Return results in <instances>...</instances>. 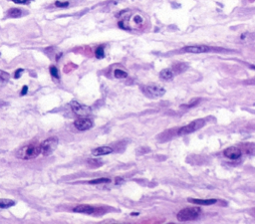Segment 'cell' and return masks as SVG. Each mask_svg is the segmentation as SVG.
<instances>
[{
	"label": "cell",
	"mask_w": 255,
	"mask_h": 224,
	"mask_svg": "<svg viewBox=\"0 0 255 224\" xmlns=\"http://www.w3.org/2000/svg\"><path fill=\"white\" fill-rule=\"evenodd\" d=\"M41 144L38 142H32L30 144H27L22 147L20 149H18V151L16 152V157L20 159H32L37 157L38 155L41 154Z\"/></svg>",
	"instance_id": "6da1fadb"
},
{
	"label": "cell",
	"mask_w": 255,
	"mask_h": 224,
	"mask_svg": "<svg viewBox=\"0 0 255 224\" xmlns=\"http://www.w3.org/2000/svg\"><path fill=\"white\" fill-rule=\"evenodd\" d=\"M200 210L199 207H186L181 209V211L178 213V220L181 222H186V221H193V220L198 219L200 215Z\"/></svg>",
	"instance_id": "7a4b0ae2"
},
{
	"label": "cell",
	"mask_w": 255,
	"mask_h": 224,
	"mask_svg": "<svg viewBox=\"0 0 255 224\" xmlns=\"http://www.w3.org/2000/svg\"><path fill=\"white\" fill-rule=\"evenodd\" d=\"M204 125H205L204 118H198V120H195L193 122H191V123H189L188 125H185V127H181L178 131V135H186L192 134V133H195V131H198L199 128H203Z\"/></svg>",
	"instance_id": "3957f363"
},
{
	"label": "cell",
	"mask_w": 255,
	"mask_h": 224,
	"mask_svg": "<svg viewBox=\"0 0 255 224\" xmlns=\"http://www.w3.org/2000/svg\"><path fill=\"white\" fill-rule=\"evenodd\" d=\"M58 145V138H49L41 142V154L45 157L52 154L54 151L56 149Z\"/></svg>",
	"instance_id": "277c9868"
},
{
	"label": "cell",
	"mask_w": 255,
	"mask_h": 224,
	"mask_svg": "<svg viewBox=\"0 0 255 224\" xmlns=\"http://www.w3.org/2000/svg\"><path fill=\"white\" fill-rule=\"evenodd\" d=\"M142 92H144L147 96L152 97V98L162 97L165 94V88H162V86H159V85H155V84L142 87Z\"/></svg>",
	"instance_id": "5b68a950"
},
{
	"label": "cell",
	"mask_w": 255,
	"mask_h": 224,
	"mask_svg": "<svg viewBox=\"0 0 255 224\" xmlns=\"http://www.w3.org/2000/svg\"><path fill=\"white\" fill-rule=\"evenodd\" d=\"M181 51L186 53H193V54H200V53H209L214 52V51H220L214 47L206 46V45H193V46H186L182 48Z\"/></svg>",
	"instance_id": "8992f818"
},
{
	"label": "cell",
	"mask_w": 255,
	"mask_h": 224,
	"mask_svg": "<svg viewBox=\"0 0 255 224\" xmlns=\"http://www.w3.org/2000/svg\"><path fill=\"white\" fill-rule=\"evenodd\" d=\"M70 106H71V109H72V111L77 115V116L86 117V116H89L91 114V109L89 107L80 104L79 102H77V101H72Z\"/></svg>",
	"instance_id": "52a82bcc"
},
{
	"label": "cell",
	"mask_w": 255,
	"mask_h": 224,
	"mask_svg": "<svg viewBox=\"0 0 255 224\" xmlns=\"http://www.w3.org/2000/svg\"><path fill=\"white\" fill-rule=\"evenodd\" d=\"M224 157H227L228 159H231V161H236V159H239L242 155V152L239 148H237L235 147H230L224 149L223 151Z\"/></svg>",
	"instance_id": "ba28073f"
},
{
	"label": "cell",
	"mask_w": 255,
	"mask_h": 224,
	"mask_svg": "<svg viewBox=\"0 0 255 224\" xmlns=\"http://www.w3.org/2000/svg\"><path fill=\"white\" fill-rule=\"evenodd\" d=\"M74 125L79 131H88L93 127V122L90 118H78L74 122Z\"/></svg>",
	"instance_id": "9c48e42d"
},
{
	"label": "cell",
	"mask_w": 255,
	"mask_h": 224,
	"mask_svg": "<svg viewBox=\"0 0 255 224\" xmlns=\"http://www.w3.org/2000/svg\"><path fill=\"white\" fill-rule=\"evenodd\" d=\"M74 212H78V213H85V214H93L95 212V207L91 205H87V204H83V205H79L76 206L73 209Z\"/></svg>",
	"instance_id": "30bf717a"
},
{
	"label": "cell",
	"mask_w": 255,
	"mask_h": 224,
	"mask_svg": "<svg viewBox=\"0 0 255 224\" xmlns=\"http://www.w3.org/2000/svg\"><path fill=\"white\" fill-rule=\"evenodd\" d=\"M113 152V148L110 147H100L95 148L93 151H92V154L95 155V157H101V155H106V154H110Z\"/></svg>",
	"instance_id": "8fae6325"
},
{
	"label": "cell",
	"mask_w": 255,
	"mask_h": 224,
	"mask_svg": "<svg viewBox=\"0 0 255 224\" xmlns=\"http://www.w3.org/2000/svg\"><path fill=\"white\" fill-rule=\"evenodd\" d=\"M217 200L214 198L210 199H196V198H189L188 202H191L193 204H198V205H211L216 203Z\"/></svg>",
	"instance_id": "7c38bea8"
},
{
	"label": "cell",
	"mask_w": 255,
	"mask_h": 224,
	"mask_svg": "<svg viewBox=\"0 0 255 224\" xmlns=\"http://www.w3.org/2000/svg\"><path fill=\"white\" fill-rule=\"evenodd\" d=\"M159 77L162 78V80H172L173 78V72L172 69H164L161 71L159 73Z\"/></svg>",
	"instance_id": "4fadbf2b"
},
{
	"label": "cell",
	"mask_w": 255,
	"mask_h": 224,
	"mask_svg": "<svg viewBox=\"0 0 255 224\" xmlns=\"http://www.w3.org/2000/svg\"><path fill=\"white\" fill-rule=\"evenodd\" d=\"M15 204V202L11 199H3L0 198V208H8Z\"/></svg>",
	"instance_id": "5bb4252c"
},
{
	"label": "cell",
	"mask_w": 255,
	"mask_h": 224,
	"mask_svg": "<svg viewBox=\"0 0 255 224\" xmlns=\"http://www.w3.org/2000/svg\"><path fill=\"white\" fill-rule=\"evenodd\" d=\"M22 14L21 10L18 8H11L9 9L8 11V16L12 17V18H17V17H20Z\"/></svg>",
	"instance_id": "9a60e30c"
},
{
	"label": "cell",
	"mask_w": 255,
	"mask_h": 224,
	"mask_svg": "<svg viewBox=\"0 0 255 224\" xmlns=\"http://www.w3.org/2000/svg\"><path fill=\"white\" fill-rule=\"evenodd\" d=\"M114 75L117 79H124V78L128 77V73L125 72L124 70H121V69H116L114 71Z\"/></svg>",
	"instance_id": "2e32d148"
},
{
	"label": "cell",
	"mask_w": 255,
	"mask_h": 224,
	"mask_svg": "<svg viewBox=\"0 0 255 224\" xmlns=\"http://www.w3.org/2000/svg\"><path fill=\"white\" fill-rule=\"evenodd\" d=\"M109 182H111L110 178L102 177V178H96L93 179V180H90L88 183H90V184H102V183H109Z\"/></svg>",
	"instance_id": "e0dca14e"
},
{
	"label": "cell",
	"mask_w": 255,
	"mask_h": 224,
	"mask_svg": "<svg viewBox=\"0 0 255 224\" xmlns=\"http://www.w3.org/2000/svg\"><path fill=\"white\" fill-rule=\"evenodd\" d=\"M10 75L7 72H4V71L0 70V85H3L4 83H6L9 80Z\"/></svg>",
	"instance_id": "ac0fdd59"
},
{
	"label": "cell",
	"mask_w": 255,
	"mask_h": 224,
	"mask_svg": "<svg viewBox=\"0 0 255 224\" xmlns=\"http://www.w3.org/2000/svg\"><path fill=\"white\" fill-rule=\"evenodd\" d=\"M95 56L97 57L98 59H103L105 57V50H104V47L103 46H100L98 47L95 51Z\"/></svg>",
	"instance_id": "d6986e66"
},
{
	"label": "cell",
	"mask_w": 255,
	"mask_h": 224,
	"mask_svg": "<svg viewBox=\"0 0 255 224\" xmlns=\"http://www.w3.org/2000/svg\"><path fill=\"white\" fill-rule=\"evenodd\" d=\"M50 73L52 75V77L56 78V79H59V72H58V69L55 66L50 67Z\"/></svg>",
	"instance_id": "ffe728a7"
},
{
	"label": "cell",
	"mask_w": 255,
	"mask_h": 224,
	"mask_svg": "<svg viewBox=\"0 0 255 224\" xmlns=\"http://www.w3.org/2000/svg\"><path fill=\"white\" fill-rule=\"evenodd\" d=\"M68 5H69V2H68V1H64V2H62V1H56V2H55V6H56V7L65 8V7H67Z\"/></svg>",
	"instance_id": "44dd1931"
},
{
	"label": "cell",
	"mask_w": 255,
	"mask_h": 224,
	"mask_svg": "<svg viewBox=\"0 0 255 224\" xmlns=\"http://www.w3.org/2000/svg\"><path fill=\"white\" fill-rule=\"evenodd\" d=\"M88 164H90L92 166H94V167H97V166H99L101 165L102 164L100 161H94V159H88Z\"/></svg>",
	"instance_id": "7402d4cb"
},
{
	"label": "cell",
	"mask_w": 255,
	"mask_h": 224,
	"mask_svg": "<svg viewBox=\"0 0 255 224\" xmlns=\"http://www.w3.org/2000/svg\"><path fill=\"white\" fill-rule=\"evenodd\" d=\"M199 99H195V100H192V101H190L189 103L186 105V106H185V107H188V108H190V107H193V106H196V105H198V103H199Z\"/></svg>",
	"instance_id": "603a6c76"
},
{
	"label": "cell",
	"mask_w": 255,
	"mask_h": 224,
	"mask_svg": "<svg viewBox=\"0 0 255 224\" xmlns=\"http://www.w3.org/2000/svg\"><path fill=\"white\" fill-rule=\"evenodd\" d=\"M11 1L16 3V4H28L31 0H11Z\"/></svg>",
	"instance_id": "cb8c5ba5"
},
{
	"label": "cell",
	"mask_w": 255,
	"mask_h": 224,
	"mask_svg": "<svg viewBox=\"0 0 255 224\" xmlns=\"http://www.w3.org/2000/svg\"><path fill=\"white\" fill-rule=\"evenodd\" d=\"M23 73V69H18L15 72V75H14V78L15 79H18V78L21 76V74Z\"/></svg>",
	"instance_id": "d4e9b609"
},
{
	"label": "cell",
	"mask_w": 255,
	"mask_h": 224,
	"mask_svg": "<svg viewBox=\"0 0 255 224\" xmlns=\"http://www.w3.org/2000/svg\"><path fill=\"white\" fill-rule=\"evenodd\" d=\"M27 91H28V87L27 86H23L22 91H21V96H25L27 94Z\"/></svg>",
	"instance_id": "484cf974"
},
{
	"label": "cell",
	"mask_w": 255,
	"mask_h": 224,
	"mask_svg": "<svg viewBox=\"0 0 255 224\" xmlns=\"http://www.w3.org/2000/svg\"><path fill=\"white\" fill-rule=\"evenodd\" d=\"M122 182H123V179H122V178L119 177V178L116 179V184H121Z\"/></svg>",
	"instance_id": "4316f807"
},
{
	"label": "cell",
	"mask_w": 255,
	"mask_h": 224,
	"mask_svg": "<svg viewBox=\"0 0 255 224\" xmlns=\"http://www.w3.org/2000/svg\"><path fill=\"white\" fill-rule=\"evenodd\" d=\"M61 56H62V53L58 54V55H57V57H56V60H57V61L59 60V58H61Z\"/></svg>",
	"instance_id": "83f0119b"
},
{
	"label": "cell",
	"mask_w": 255,
	"mask_h": 224,
	"mask_svg": "<svg viewBox=\"0 0 255 224\" xmlns=\"http://www.w3.org/2000/svg\"><path fill=\"white\" fill-rule=\"evenodd\" d=\"M249 67L251 68V69H253V70H255V66H254V65H250Z\"/></svg>",
	"instance_id": "f1b7e54d"
},
{
	"label": "cell",
	"mask_w": 255,
	"mask_h": 224,
	"mask_svg": "<svg viewBox=\"0 0 255 224\" xmlns=\"http://www.w3.org/2000/svg\"><path fill=\"white\" fill-rule=\"evenodd\" d=\"M4 104H5V103H3V102H1V101H0V107H2V106H3V105H4Z\"/></svg>",
	"instance_id": "f546056e"
}]
</instances>
